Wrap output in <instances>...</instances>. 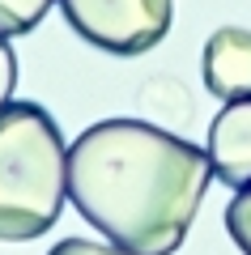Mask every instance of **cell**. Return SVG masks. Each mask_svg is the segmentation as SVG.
<instances>
[{"instance_id": "cell-1", "label": "cell", "mask_w": 251, "mask_h": 255, "mask_svg": "<svg viewBox=\"0 0 251 255\" xmlns=\"http://www.w3.org/2000/svg\"><path fill=\"white\" fill-rule=\"evenodd\" d=\"M213 166L149 119H98L68 145V200L107 243L132 255L183 247Z\"/></svg>"}, {"instance_id": "cell-2", "label": "cell", "mask_w": 251, "mask_h": 255, "mask_svg": "<svg viewBox=\"0 0 251 255\" xmlns=\"http://www.w3.org/2000/svg\"><path fill=\"white\" fill-rule=\"evenodd\" d=\"M68 200V145L38 102L0 107V243L47 234Z\"/></svg>"}, {"instance_id": "cell-3", "label": "cell", "mask_w": 251, "mask_h": 255, "mask_svg": "<svg viewBox=\"0 0 251 255\" xmlns=\"http://www.w3.org/2000/svg\"><path fill=\"white\" fill-rule=\"evenodd\" d=\"M64 21L107 55H145L171 34L175 0H60Z\"/></svg>"}, {"instance_id": "cell-4", "label": "cell", "mask_w": 251, "mask_h": 255, "mask_svg": "<svg viewBox=\"0 0 251 255\" xmlns=\"http://www.w3.org/2000/svg\"><path fill=\"white\" fill-rule=\"evenodd\" d=\"M205 153L226 187H251V98H234L217 111Z\"/></svg>"}, {"instance_id": "cell-5", "label": "cell", "mask_w": 251, "mask_h": 255, "mask_svg": "<svg viewBox=\"0 0 251 255\" xmlns=\"http://www.w3.org/2000/svg\"><path fill=\"white\" fill-rule=\"evenodd\" d=\"M200 73L205 90L222 102L251 98V30L243 26H222L205 38L200 55Z\"/></svg>"}, {"instance_id": "cell-6", "label": "cell", "mask_w": 251, "mask_h": 255, "mask_svg": "<svg viewBox=\"0 0 251 255\" xmlns=\"http://www.w3.org/2000/svg\"><path fill=\"white\" fill-rule=\"evenodd\" d=\"M141 107L145 115H149V124H183V119H192V94L188 85L179 81V77H149V81L141 85Z\"/></svg>"}, {"instance_id": "cell-7", "label": "cell", "mask_w": 251, "mask_h": 255, "mask_svg": "<svg viewBox=\"0 0 251 255\" xmlns=\"http://www.w3.org/2000/svg\"><path fill=\"white\" fill-rule=\"evenodd\" d=\"M51 4H60V0H0V38L30 34Z\"/></svg>"}, {"instance_id": "cell-8", "label": "cell", "mask_w": 251, "mask_h": 255, "mask_svg": "<svg viewBox=\"0 0 251 255\" xmlns=\"http://www.w3.org/2000/svg\"><path fill=\"white\" fill-rule=\"evenodd\" d=\"M226 230H230L234 247L243 255H251V187H239L234 200L226 204Z\"/></svg>"}, {"instance_id": "cell-9", "label": "cell", "mask_w": 251, "mask_h": 255, "mask_svg": "<svg viewBox=\"0 0 251 255\" xmlns=\"http://www.w3.org/2000/svg\"><path fill=\"white\" fill-rule=\"evenodd\" d=\"M47 255H132V251H124V247H115V243H90V238H64V243H55Z\"/></svg>"}, {"instance_id": "cell-10", "label": "cell", "mask_w": 251, "mask_h": 255, "mask_svg": "<svg viewBox=\"0 0 251 255\" xmlns=\"http://www.w3.org/2000/svg\"><path fill=\"white\" fill-rule=\"evenodd\" d=\"M13 90H17V55H13V47L0 38V107L13 102Z\"/></svg>"}]
</instances>
